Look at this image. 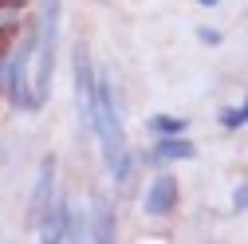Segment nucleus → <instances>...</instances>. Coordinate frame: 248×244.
<instances>
[{"mask_svg":"<svg viewBox=\"0 0 248 244\" xmlns=\"http://www.w3.org/2000/svg\"><path fill=\"white\" fill-rule=\"evenodd\" d=\"M87 240H99V244H110L114 240V205L107 197H91V229H87Z\"/></svg>","mask_w":248,"mask_h":244,"instance_id":"obj_7","label":"nucleus"},{"mask_svg":"<svg viewBox=\"0 0 248 244\" xmlns=\"http://www.w3.org/2000/svg\"><path fill=\"white\" fill-rule=\"evenodd\" d=\"M248 122V99L240 103V107H229V110H221V126L225 130H240Z\"/></svg>","mask_w":248,"mask_h":244,"instance_id":"obj_10","label":"nucleus"},{"mask_svg":"<svg viewBox=\"0 0 248 244\" xmlns=\"http://www.w3.org/2000/svg\"><path fill=\"white\" fill-rule=\"evenodd\" d=\"M173 205H177V177L173 173H158L150 181V189H146L142 209L150 213V217H170Z\"/></svg>","mask_w":248,"mask_h":244,"instance_id":"obj_6","label":"nucleus"},{"mask_svg":"<svg viewBox=\"0 0 248 244\" xmlns=\"http://www.w3.org/2000/svg\"><path fill=\"white\" fill-rule=\"evenodd\" d=\"M232 209H236V213H244V209H248V185H240V189L232 193Z\"/></svg>","mask_w":248,"mask_h":244,"instance_id":"obj_12","label":"nucleus"},{"mask_svg":"<svg viewBox=\"0 0 248 244\" xmlns=\"http://www.w3.org/2000/svg\"><path fill=\"white\" fill-rule=\"evenodd\" d=\"M55 44H59V0H44V12H40V28H36V75H32V95L36 103L51 99V75H55Z\"/></svg>","mask_w":248,"mask_h":244,"instance_id":"obj_2","label":"nucleus"},{"mask_svg":"<svg viewBox=\"0 0 248 244\" xmlns=\"http://www.w3.org/2000/svg\"><path fill=\"white\" fill-rule=\"evenodd\" d=\"M71 87H75L79 122H83V130H91V118H95V67H91L87 44H75V51H71Z\"/></svg>","mask_w":248,"mask_h":244,"instance_id":"obj_4","label":"nucleus"},{"mask_svg":"<svg viewBox=\"0 0 248 244\" xmlns=\"http://www.w3.org/2000/svg\"><path fill=\"white\" fill-rule=\"evenodd\" d=\"M197 40L209 44V47H217V44H221V32H217V28H197Z\"/></svg>","mask_w":248,"mask_h":244,"instance_id":"obj_11","label":"nucleus"},{"mask_svg":"<svg viewBox=\"0 0 248 244\" xmlns=\"http://www.w3.org/2000/svg\"><path fill=\"white\" fill-rule=\"evenodd\" d=\"M0 87H4V59H0Z\"/></svg>","mask_w":248,"mask_h":244,"instance_id":"obj_15","label":"nucleus"},{"mask_svg":"<svg viewBox=\"0 0 248 244\" xmlns=\"http://www.w3.org/2000/svg\"><path fill=\"white\" fill-rule=\"evenodd\" d=\"M150 134H158V138H166V134H185V118H170V114H154L150 122Z\"/></svg>","mask_w":248,"mask_h":244,"instance_id":"obj_9","label":"nucleus"},{"mask_svg":"<svg viewBox=\"0 0 248 244\" xmlns=\"http://www.w3.org/2000/svg\"><path fill=\"white\" fill-rule=\"evenodd\" d=\"M55 154H47L44 162H40V177H36V189H32V197H28V225H36L44 213L51 209V201H55Z\"/></svg>","mask_w":248,"mask_h":244,"instance_id":"obj_5","label":"nucleus"},{"mask_svg":"<svg viewBox=\"0 0 248 244\" xmlns=\"http://www.w3.org/2000/svg\"><path fill=\"white\" fill-rule=\"evenodd\" d=\"M91 130L99 138V150H103V166L110 173L114 185H126L130 181V169H134V154L126 146V130H122V118H118V103H114V87L103 75H95V118H91Z\"/></svg>","mask_w":248,"mask_h":244,"instance_id":"obj_1","label":"nucleus"},{"mask_svg":"<svg viewBox=\"0 0 248 244\" xmlns=\"http://www.w3.org/2000/svg\"><path fill=\"white\" fill-rule=\"evenodd\" d=\"M32 55H36V36H28L24 44H16L12 59L4 63V91L8 99L24 110H36V95H32V79H28V67H32Z\"/></svg>","mask_w":248,"mask_h":244,"instance_id":"obj_3","label":"nucleus"},{"mask_svg":"<svg viewBox=\"0 0 248 244\" xmlns=\"http://www.w3.org/2000/svg\"><path fill=\"white\" fill-rule=\"evenodd\" d=\"M197 4H205V8H213V4H221V0H197Z\"/></svg>","mask_w":248,"mask_h":244,"instance_id":"obj_14","label":"nucleus"},{"mask_svg":"<svg viewBox=\"0 0 248 244\" xmlns=\"http://www.w3.org/2000/svg\"><path fill=\"white\" fill-rule=\"evenodd\" d=\"M154 158L158 162H193L197 146L185 134H166V138H158V146H154Z\"/></svg>","mask_w":248,"mask_h":244,"instance_id":"obj_8","label":"nucleus"},{"mask_svg":"<svg viewBox=\"0 0 248 244\" xmlns=\"http://www.w3.org/2000/svg\"><path fill=\"white\" fill-rule=\"evenodd\" d=\"M0 4H4V8H20V4H24V0H0Z\"/></svg>","mask_w":248,"mask_h":244,"instance_id":"obj_13","label":"nucleus"}]
</instances>
